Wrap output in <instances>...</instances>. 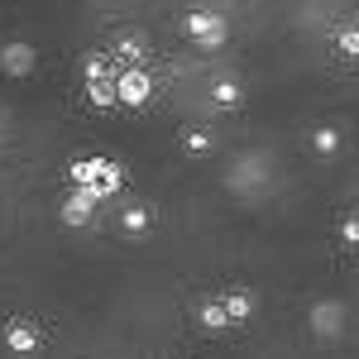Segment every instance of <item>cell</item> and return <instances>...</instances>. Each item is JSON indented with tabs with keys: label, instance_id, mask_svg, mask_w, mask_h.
Listing matches in <instances>:
<instances>
[{
	"label": "cell",
	"instance_id": "obj_1",
	"mask_svg": "<svg viewBox=\"0 0 359 359\" xmlns=\"http://www.w3.org/2000/svg\"><path fill=\"white\" fill-rule=\"evenodd\" d=\"M115 96H120L125 106H144V101H149V77H144V72H125V77L115 82Z\"/></svg>",
	"mask_w": 359,
	"mask_h": 359
},
{
	"label": "cell",
	"instance_id": "obj_2",
	"mask_svg": "<svg viewBox=\"0 0 359 359\" xmlns=\"http://www.w3.org/2000/svg\"><path fill=\"white\" fill-rule=\"evenodd\" d=\"M187 34H192V39H201V43H221V20H216V15H192V20H187Z\"/></svg>",
	"mask_w": 359,
	"mask_h": 359
},
{
	"label": "cell",
	"instance_id": "obj_3",
	"mask_svg": "<svg viewBox=\"0 0 359 359\" xmlns=\"http://www.w3.org/2000/svg\"><path fill=\"white\" fill-rule=\"evenodd\" d=\"M5 72H29V62H34V53H29L25 43H15V48H5Z\"/></svg>",
	"mask_w": 359,
	"mask_h": 359
},
{
	"label": "cell",
	"instance_id": "obj_4",
	"mask_svg": "<svg viewBox=\"0 0 359 359\" xmlns=\"http://www.w3.org/2000/svg\"><path fill=\"white\" fill-rule=\"evenodd\" d=\"M221 311H225V321H245L249 316V292H230L221 302Z\"/></svg>",
	"mask_w": 359,
	"mask_h": 359
},
{
	"label": "cell",
	"instance_id": "obj_5",
	"mask_svg": "<svg viewBox=\"0 0 359 359\" xmlns=\"http://www.w3.org/2000/svg\"><path fill=\"white\" fill-rule=\"evenodd\" d=\"M86 216H91V196H72L67 211H62V221H72V225H82Z\"/></svg>",
	"mask_w": 359,
	"mask_h": 359
},
{
	"label": "cell",
	"instance_id": "obj_6",
	"mask_svg": "<svg viewBox=\"0 0 359 359\" xmlns=\"http://www.w3.org/2000/svg\"><path fill=\"white\" fill-rule=\"evenodd\" d=\"M10 345H15V350H34V345H39V335L29 331V326H10Z\"/></svg>",
	"mask_w": 359,
	"mask_h": 359
},
{
	"label": "cell",
	"instance_id": "obj_7",
	"mask_svg": "<svg viewBox=\"0 0 359 359\" xmlns=\"http://www.w3.org/2000/svg\"><path fill=\"white\" fill-rule=\"evenodd\" d=\"M115 53H120V57H139V53H144V39H139V34H125V39L115 43Z\"/></svg>",
	"mask_w": 359,
	"mask_h": 359
},
{
	"label": "cell",
	"instance_id": "obj_8",
	"mask_svg": "<svg viewBox=\"0 0 359 359\" xmlns=\"http://www.w3.org/2000/svg\"><path fill=\"white\" fill-rule=\"evenodd\" d=\"M201 321H206L211 331H216V326H225V311H221V302H206V306H201Z\"/></svg>",
	"mask_w": 359,
	"mask_h": 359
},
{
	"label": "cell",
	"instance_id": "obj_9",
	"mask_svg": "<svg viewBox=\"0 0 359 359\" xmlns=\"http://www.w3.org/2000/svg\"><path fill=\"white\" fill-rule=\"evenodd\" d=\"M216 101H221V106H235V101H240V91H235L230 82H221V86H216Z\"/></svg>",
	"mask_w": 359,
	"mask_h": 359
},
{
	"label": "cell",
	"instance_id": "obj_10",
	"mask_svg": "<svg viewBox=\"0 0 359 359\" xmlns=\"http://www.w3.org/2000/svg\"><path fill=\"white\" fill-rule=\"evenodd\" d=\"M211 149V135H187V154H206Z\"/></svg>",
	"mask_w": 359,
	"mask_h": 359
},
{
	"label": "cell",
	"instance_id": "obj_11",
	"mask_svg": "<svg viewBox=\"0 0 359 359\" xmlns=\"http://www.w3.org/2000/svg\"><path fill=\"white\" fill-rule=\"evenodd\" d=\"M125 225H130V230H144V225H149V211H130Z\"/></svg>",
	"mask_w": 359,
	"mask_h": 359
}]
</instances>
